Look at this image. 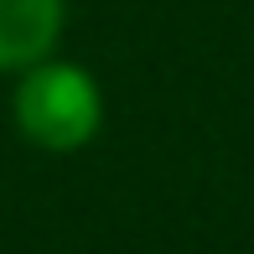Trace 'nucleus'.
<instances>
[{"instance_id": "1", "label": "nucleus", "mask_w": 254, "mask_h": 254, "mask_svg": "<svg viewBox=\"0 0 254 254\" xmlns=\"http://www.w3.org/2000/svg\"><path fill=\"white\" fill-rule=\"evenodd\" d=\"M16 99H10V114H16V130L26 135L37 151L52 156H73L83 151L104 125V94L94 83V73L78 63H63V57H47V63L16 73Z\"/></svg>"}, {"instance_id": "2", "label": "nucleus", "mask_w": 254, "mask_h": 254, "mask_svg": "<svg viewBox=\"0 0 254 254\" xmlns=\"http://www.w3.org/2000/svg\"><path fill=\"white\" fill-rule=\"evenodd\" d=\"M67 0H0V73L47 63L63 42Z\"/></svg>"}]
</instances>
